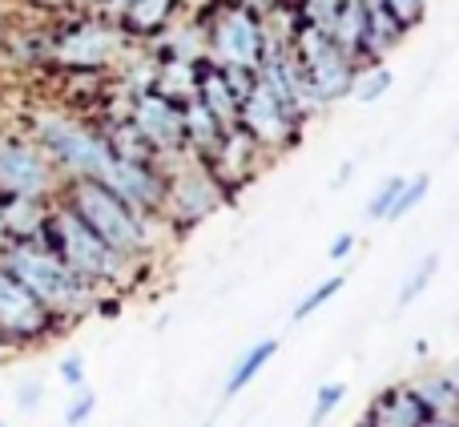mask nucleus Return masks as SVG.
<instances>
[{
    "mask_svg": "<svg viewBox=\"0 0 459 427\" xmlns=\"http://www.w3.org/2000/svg\"><path fill=\"white\" fill-rule=\"evenodd\" d=\"M69 210L77 214V218L85 222L109 250H117L121 258L137 262V266L166 242V234L153 230V222L166 218V214H137L134 206H126L105 182H97V178H77V182H73Z\"/></svg>",
    "mask_w": 459,
    "mask_h": 427,
    "instance_id": "1",
    "label": "nucleus"
},
{
    "mask_svg": "<svg viewBox=\"0 0 459 427\" xmlns=\"http://www.w3.org/2000/svg\"><path fill=\"white\" fill-rule=\"evenodd\" d=\"M4 270L13 278H21V283L37 294V302L48 315H85L97 302V286L85 283L81 274H73L61 262V254H56L53 246H45L40 238L8 246Z\"/></svg>",
    "mask_w": 459,
    "mask_h": 427,
    "instance_id": "2",
    "label": "nucleus"
},
{
    "mask_svg": "<svg viewBox=\"0 0 459 427\" xmlns=\"http://www.w3.org/2000/svg\"><path fill=\"white\" fill-rule=\"evenodd\" d=\"M40 242L53 246V250L61 254L65 266H69L73 274H81L85 283H93L97 291H101V286H126L142 274L137 262H129V258H121L117 250H109V246H105L69 206L48 214Z\"/></svg>",
    "mask_w": 459,
    "mask_h": 427,
    "instance_id": "3",
    "label": "nucleus"
},
{
    "mask_svg": "<svg viewBox=\"0 0 459 427\" xmlns=\"http://www.w3.org/2000/svg\"><path fill=\"white\" fill-rule=\"evenodd\" d=\"M37 142L56 166H65L73 178H101L109 166L113 150L105 137L85 129L81 121L61 118V113H40L37 118Z\"/></svg>",
    "mask_w": 459,
    "mask_h": 427,
    "instance_id": "4",
    "label": "nucleus"
},
{
    "mask_svg": "<svg viewBox=\"0 0 459 427\" xmlns=\"http://www.w3.org/2000/svg\"><path fill=\"white\" fill-rule=\"evenodd\" d=\"M294 57H299L302 73H307V85H310V93H315L318 105L334 101V97H342L351 89V77H355L351 57L334 45V37L323 29V24H302Z\"/></svg>",
    "mask_w": 459,
    "mask_h": 427,
    "instance_id": "5",
    "label": "nucleus"
},
{
    "mask_svg": "<svg viewBox=\"0 0 459 427\" xmlns=\"http://www.w3.org/2000/svg\"><path fill=\"white\" fill-rule=\"evenodd\" d=\"M226 202V186L210 174V166H190L178 170V174H166V202H161V214H166L169 226H198L202 218H210L218 206Z\"/></svg>",
    "mask_w": 459,
    "mask_h": 427,
    "instance_id": "6",
    "label": "nucleus"
},
{
    "mask_svg": "<svg viewBox=\"0 0 459 427\" xmlns=\"http://www.w3.org/2000/svg\"><path fill=\"white\" fill-rule=\"evenodd\" d=\"M299 121H302L299 113L286 109V105L258 81V73H254L250 93H246L242 105H238V126H242L246 134L262 145V150H278V145H290L294 142Z\"/></svg>",
    "mask_w": 459,
    "mask_h": 427,
    "instance_id": "7",
    "label": "nucleus"
},
{
    "mask_svg": "<svg viewBox=\"0 0 459 427\" xmlns=\"http://www.w3.org/2000/svg\"><path fill=\"white\" fill-rule=\"evenodd\" d=\"M129 126L145 137L153 153H178L186 145L182 134V105L174 97L158 93V89H145V93L134 97V109H129Z\"/></svg>",
    "mask_w": 459,
    "mask_h": 427,
    "instance_id": "8",
    "label": "nucleus"
},
{
    "mask_svg": "<svg viewBox=\"0 0 459 427\" xmlns=\"http://www.w3.org/2000/svg\"><path fill=\"white\" fill-rule=\"evenodd\" d=\"M53 190V166L45 150L29 142H0V194L8 198H45Z\"/></svg>",
    "mask_w": 459,
    "mask_h": 427,
    "instance_id": "9",
    "label": "nucleus"
},
{
    "mask_svg": "<svg viewBox=\"0 0 459 427\" xmlns=\"http://www.w3.org/2000/svg\"><path fill=\"white\" fill-rule=\"evenodd\" d=\"M126 206H134L137 214H161L166 202V174L153 161H129V158H109V166L101 170V178Z\"/></svg>",
    "mask_w": 459,
    "mask_h": 427,
    "instance_id": "10",
    "label": "nucleus"
},
{
    "mask_svg": "<svg viewBox=\"0 0 459 427\" xmlns=\"http://www.w3.org/2000/svg\"><path fill=\"white\" fill-rule=\"evenodd\" d=\"M262 48H266V32H262L258 16L250 8H226L214 21V53L222 65H238V69H258Z\"/></svg>",
    "mask_w": 459,
    "mask_h": 427,
    "instance_id": "11",
    "label": "nucleus"
},
{
    "mask_svg": "<svg viewBox=\"0 0 459 427\" xmlns=\"http://www.w3.org/2000/svg\"><path fill=\"white\" fill-rule=\"evenodd\" d=\"M48 310L37 302V294L13 278L0 266V335H13V339H32L48 327Z\"/></svg>",
    "mask_w": 459,
    "mask_h": 427,
    "instance_id": "12",
    "label": "nucleus"
},
{
    "mask_svg": "<svg viewBox=\"0 0 459 427\" xmlns=\"http://www.w3.org/2000/svg\"><path fill=\"white\" fill-rule=\"evenodd\" d=\"M258 158H262V145L254 142L242 126H226L222 137H218V145L206 153V166L222 186H238L254 174Z\"/></svg>",
    "mask_w": 459,
    "mask_h": 427,
    "instance_id": "13",
    "label": "nucleus"
},
{
    "mask_svg": "<svg viewBox=\"0 0 459 427\" xmlns=\"http://www.w3.org/2000/svg\"><path fill=\"white\" fill-rule=\"evenodd\" d=\"M117 45H121L117 29L85 21L81 29H73L69 37L56 45V57H61L65 65H77V69H97V65H105L113 53H117Z\"/></svg>",
    "mask_w": 459,
    "mask_h": 427,
    "instance_id": "14",
    "label": "nucleus"
},
{
    "mask_svg": "<svg viewBox=\"0 0 459 427\" xmlns=\"http://www.w3.org/2000/svg\"><path fill=\"white\" fill-rule=\"evenodd\" d=\"M428 420H431L428 407L420 404V396H415L411 388L387 391V396L375 404V412H371V427H420Z\"/></svg>",
    "mask_w": 459,
    "mask_h": 427,
    "instance_id": "15",
    "label": "nucleus"
},
{
    "mask_svg": "<svg viewBox=\"0 0 459 427\" xmlns=\"http://www.w3.org/2000/svg\"><path fill=\"white\" fill-rule=\"evenodd\" d=\"M0 222H4V238L29 242V238L45 234L48 210L40 206V198H8V202H0Z\"/></svg>",
    "mask_w": 459,
    "mask_h": 427,
    "instance_id": "16",
    "label": "nucleus"
},
{
    "mask_svg": "<svg viewBox=\"0 0 459 427\" xmlns=\"http://www.w3.org/2000/svg\"><path fill=\"white\" fill-rule=\"evenodd\" d=\"M194 97H198L222 126H238V97H234V89H230L222 65H210V69L198 73V89H194Z\"/></svg>",
    "mask_w": 459,
    "mask_h": 427,
    "instance_id": "17",
    "label": "nucleus"
},
{
    "mask_svg": "<svg viewBox=\"0 0 459 427\" xmlns=\"http://www.w3.org/2000/svg\"><path fill=\"white\" fill-rule=\"evenodd\" d=\"M222 129H226V126L206 109V105L198 101V97H190V101L182 105V134H186V145H194L202 158H206V153L218 145Z\"/></svg>",
    "mask_w": 459,
    "mask_h": 427,
    "instance_id": "18",
    "label": "nucleus"
},
{
    "mask_svg": "<svg viewBox=\"0 0 459 427\" xmlns=\"http://www.w3.org/2000/svg\"><path fill=\"white\" fill-rule=\"evenodd\" d=\"M274 355H278V339H258L250 351H242L238 363L230 367V375H226V399H234L242 388H250V383L262 375V367H266Z\"/></svg>",
    "mask_w": 459,
    "mask_h": 427,
    "instance_id": "19",
    "label": "nucleus"
},
{
    "mask_svg": "<svg viewBox=\"0 0 459 427\" xmlns=\"http://www.w3.org/2000/svg\"><path fill=\"white\" fill-rule=\"evenodd\" d=\"M415 396H420V404L428 407L431 420H452V415L459 412V388L447 375H431V379L415 383Z\"/></svg>",
    "mask_w": 459,
    "mask_h": 427,
    "instance_id": "20",
    "label": "nucleus"
},
{
    "mask_svg": "<svg viewBox=\"0 0 459 427\" xmlns=\"http://www.w3.org/2000/svg\"><path fill=\"white\" fill-rule=\"evenodd\" d=\"M391 81H395V77H391V69H387V65H379V61H375L371 69H363V73H355V77H351V89H347V93L355 97V101L371 105V101H379V97L387 93V89H391Z\"/></svg>",
    "mask_w": 459,
    "mask_h": 427,
    "instance_id": "21",
    "label": "nucleus"
},
{
    "mask_svg": "<svg viewBox=\"0 0 459 427\" xmlns=\"http://www.w3.org/2000/svg\"><path fill=\"white\" fill-rule=\"evenodd\" d=\"M342 286H347V274H342V270H339V274H331V278H323V283H318L315 291H307L299 302H294L290 318H294V323H302V318H310V315H315V310H323L326 302H331L334 294L342 291Z\"/></svg>",
    "mask_w": 459,
    "mask_h": 427,
    "instance_id": "22",
    "label": "nucleus"
},
{
    "mask_svg": "<svg viewBox=\"0 0 459 427\" xmlns=\"http://www.w3.org/2000/svg\"><path fill=\"white\" fill-rule=\"evenodd\" d=\"M174 4L178 0H134V4L126 8V21L134 24L137 32H150V29H158V24L169 21Z\"/></svg>",
    "mask_w": 459,
    "mask_h": 427,
    "instance_id": "23",
    "label": "nucleus"
},
{
    "mask_svg": "<svg viewBox=\"0 0 459 427\" xmlns=\"http://www.w3.org/2000/svg\"><path fill=\"white\" fill-rule=\"evenodd\" d=\"M436 270H439V254H423V258H420V266H415L411 274L403 278V286H399V307H411V302L420 299V294L431 286V278H436Z\"/></svg>",
    "mask_w": 459,
    "mask_h": 427,
    "instance_id": "24",
    "label": "nucleus"
},
{
    "mask_svg": "<svg viewBox=\"0 0 459 427\" xmlns=\"http://www.w3.org/2000/svg\"><path fill=\"white\" fill-rule=\"evenodd\" d=\"M428 190H431V178L428 174H415V178H407L403 182V190H399V198L391 202V210H387V222H399V218H407L415 206H420L423 198H428Z\"/></svg>",
    "mask_w": 459,
    "mask_h": 427,
    "instance_id": "25",
    "label": "nucleus"
},
{
    "mask_svg": "<svg viewBox=\"0 0 459 427\" xmlns=\"http://www.w3.org/2000/svg\"><path fill=\"white\" fill-rule=\"evenodd\" d=\"M347 399V383H323L315 391V412H310V423H326L331 412H339V404Z\"/></svg>",
    "mask_w": 459,
    "mask_h": 427,
    "instance_id": "26",
    "label": "nucleus"
},
{
    "mask_svg": "<svg viewBox=\"0 0 459 427\" xmlns=\"http://www.w3.org/2000/svg\"><path fill=\"white\" fill-rule=\"evenodd\" d=\"M403 182H407L403 174L387 178V182H383L379 190H375V198L367 202V218H371V222H387V210H391V202L399 198V190H403Z\"/></svg>",
    "mask_w": 459,
    "mask_h": 427,
    "instance_id": "27",
    "label": "nucleus"
},
{
    "mask_svg": "<svg viewBox=\"0 0 459 427\" xmlns=\"http://www.w3.org/2000/svg\"><path fill=\"white\" fill-rule=\"evenodd\" d=\"M93 407H97V396L89 388H77V396H73V404H69V412H65V423L69 427H81L93 415Z\"/></svg>",
    "mask_w": 459,
    "mask_h": 427,
    "instance_id": "28",
    "label": "nucleus"
},
{
    "mask_svg": "<svg viewBox=\"0 0 459 427\" xmlns=\"http://www.w3.org/2000/svg\"><path fill=\"white\" fill-rule=\"evenodd\" d=\"M383 8H387L391 16H395L403 29H411L415 21L423 16V8H428V0H383Z\"/></svg>",
    "mask_w": 459,
    "mask_h": 427,
    "instance_id": "29",
    "label": "nucleus"
},
{
    "mask_svg": "<svg viewBox=\"0 0 459 427\" xmlns=\"http://www.w3.org/2000/svg\"><path fill=\"white\" fill-rule=\"evenodd\" d=\"M334 8H339V0H302V16H307V24H323L334 16Z\"/></svg>",
    "mask_w": 459,
    "mask_h": 427,
    "instance_id": "30",
    "label": "nucleus"
},
{
    "mask_svg": "<svg viewBox=\"0 0 459 427\" xmlns=\"http://www.w3.org/2000/svg\"><path fill=\"white\" fill-rule=\"evenodd\" d=\"M61 379L69 383L73 391L85 388V359H81V355H69V359H65V363H61Z\"/></svg>",
    "mask_w": 459,
    "mask_h": 427,
    "instance_id": "31",
    "label": "nucleus"
},
{
    "mask_svg": "<svg viewBox=\"0 0 459 427\" xmlns=\"http://www.w3.org/2000/svg\"><path fill=\"white\" fill-rule=\"evenodd\" d=\"M355 242H359L355 234H339V238H334V242L326 246V254H331V262H347L351 254H355Z\"/></svg>",
    "mask_w": 459,
    "mask_h": 427,
    "instance_id": "32",
    "label": "nucleus"
},
{
    "mask_svg": "<svg viewBox=\"0 0 459 427\" xmlns=\"http://www.w3.org/2000/svg\"><path fill=\"white\" fill-rule=\"evenodd\" d=\"M16 404H21V412H32V407L40 404V383H24V388H21V399H16Z\"/></svg>",
    "mask_w": 459,
    "mask_h": 427,
    "instance_id": "33",
    "label": "nucleus"
},
{
    "mask_svg": "<svg viewBox=\"0 0 459 427\" xmlns=\"http://www.w3.org/2000/svg\"><path fill=\"white\" fill-rule=\"evenodd\" d=\"M420 427H455L452 420H428V423H420Z\"/></svg>",
    "mask_w": 459,
    "mask_h": 427,
    "instance_id": "34",
    "label": "nucleus"
},
{
    "mask_svg": "<svg viewBox=\"0 0 459 427\" xmlns=\"http://www.w3.org/2000/svg\"><path fill=\"white\" fill-rule=\"evenodd\" d=\"M444 375H447V379H452V383H455V388H459V363H455V367H447V371H444Z\"/></svg>",
    "mask_w": 459,
    "mask_h": 427,
    "instance_id": "35",
    "label": "nucleus"
},
{
    "mask_svg": "<svg viewBox=\"0 0 459 427\" xmlns=\"http://www.w3.org/2000/svg\"><path fill=\"white\" fill-rule=\"evenodd\" d=\"M0 242H4V222H0Z\"/></svg>",
    "mask_w": 459,
    "mask_h": 427,
    "instance_id": "36",
    "label": "nucleus"
},
{
    "mask_svg": "<svg viewBox=\"0 0 459 427\" xmlns=\"http://www.w3.org/2000/svg\"><path fill=\"white\" fill-rule=\"evenodd\" d=\"M202 427H206V423H202Z\"/></svg>",
    "mask_w": 459,
    "mask_h": 427,
    "instance_id": "37",
    "label": "nucleus"
},
{
    "mask_svg": "<svg viewBox=\"0 0 459 427\" xmlns=\"http://www.w3.org/2000/svg\"><path fill=\"white\" fill-rule=\"evenodd\" d=\"M0 427H4V423H0Z\"/></svg>",
    "mask_w": 459,
    "mask_h": 427,
    "instance_id": "38",
    "label": "nucleus"
}]
</instances>
